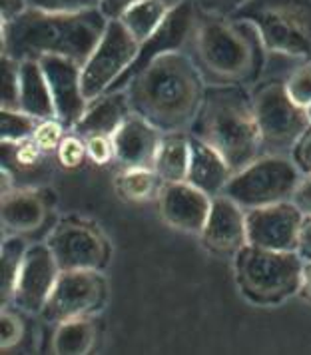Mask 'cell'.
<instances>
[{"label":"cell","mask_w":311,"mask_h":355,"mask_svg":"<svg viewBox=\"0 0 311 355\" xmlns=\"http://www.w3.org/2000/svg\"><path fill=\"white\" fill-rule=\"evenodd\" d=\"M26 250H28V243L18 236H12V238L2 242V248H0V300H2V307L12 304V293H15V286H17L20 266H22V259L26 256Z\"/></svg>","instance_id":"27"},{"label":"cell","mask_w":311,"mask_h":355,"mask_svg":"<svg viewBox=\"0 0 311 355\" xmlns=\"http://www.w3.org/2000/svg\"><path fill=\"white\" fill-rule=\"evenodd\" d=\"M197 18H199V8H197L194 0H186V2H181L180 6L172 8L164 22H162V26L140 44L138 56L126 68V72L110 86L108 92L124 90L128 86V82L140 70H144L148 64H152L156 58L170 54V52H181V46H186L190 42L192 34H194Z\"/></svg>","instance_id":"12"},{"label":"cell","mask_w":311,"mask_h":355,"mask_svg":"<svg viewBox=\"0 0 311 355\" xmlns=\"http://www.w3.org/2000/svg\"><path fill=\"white\" fill-rule=\"evenodd\" d=\"M64 124H62L60 120H56V118L40 120L38 128L34 132L33 140L48 154V152H56V148H58L60 142L64 140Z\"/></svg>","instance_id":"33"},{"label":"cell","mask_w":311,"mask_h":355,"mask_svg":"<svg viewBox=\"0 0 311 355\" xmlns=\"http://www.w3.org/2000/svg\"><path fill=\"white\" fill-rule=\"evenodd\" d=\"M162 132L138 114H130L112 136L116 160L122 168H152Z\"/></svg>","instance_id":"18"},{"label":"cell","mask_w":311,"mask_h":355,"mask_svg":"<svg viewBox=\"0 0 311 355\" xmlns=\"http://www.w3.org/2000/svg\"><path fill=\"white\" fill-rule=\"evenodd\" d=\"M102 0H28V8L52 15H78L100 8Z\"/></svg>","instance_id":"31"},{"label":"cell","mask_w":311,"mask_h":355,"mask_svg":"<svg viewBox=\"0 0 311 355\" xmlns=\"http://www.w3.org/2000/svg\"><path fill=\"white\" fill-rule=\"evenodd\" d=\"M140 44L126 26L120 20H110L98 46L82 66V88L88 102L110 90V86L134 62Z\"/></svg>","instance_id":"10"},{"label":"cell","mask_w":311,"mask_h":355,"mask_svg":"<svg viewBox=\"0 0 311 355\" xmlns=\"http://www.w3.org/2000/svg\"><path fill=\"white\" fill-rule=\"evenodd\" d=\"M140 0H102L100 2V12L108 20H120V17L134 6Z\"/></svg>","instance_id":"40"},{"label":"cell","mask_w":311,"mask_h":355,"mask_svg":"<svg viewBox=\"0 0 311 355\" xmlns=\"http://www.w3.org/2000/svg\"><path fill=\"white\" fill-rule=\"evenodd\" d=\"M295 252L303 261H311V216H303Z\"/></svg>","instance_id":"39"},{"label":"cell","mask_w":311,"mask_h":355,"mask_svg":"<svg viewBox=\"0 0 311 355\" xmlns=\"http://www.w3.org/2000/svg\"><path fill=\"white\" fill-rule=\"evenodd\" d=\"M305 302L311 304V261H303L301 268V286H299V293Z\"/></svg>","instance_id":"42"},{"label":"cell","mask_w":311,"mask_h":355,"mask_svg":"<svg viewBox=\"0 0 311 355\" xmlns=\"http://www.w3.org/2000/svg\"><path fill=\"white\" fill-rule=\"evenodd\" d=\"M40 120L22 110H0V140L22 142L33 138Z\"/></svg>","instance_id":"28"},{"label":"cell","mask_w":311,"mask_h":355,"mask_svg":"<svg viewBox=\"0 0 311 355\" xmlns=\"http://www.w3.org/2000/svg\"><path fill=\"white\" fill-rule=\"evenodd\" d=\"M46 245L60 272L68 270H104L110 259L106 238L88 222L64 218L50 232Z\"/></svg>","instance_id":"11"},{"label":"cell","mask_w":311,"mask_h":355,"mask_svg":"<svg viewBox=\"0 0 311 355\" xmlns=\"http://www.w3.org/2000/svg\"><path fill=\"white\" fill-rule=\"evenodd\" d=\"M190 46L192 60L210 86H247L262 74L265 46L249 22L202 12Z\"/></svg>","instance_id":"3"},{"label":"cell","mask_w":311,"mask_h":355,"mask_svg":"<svg viewBox=\"0 0 311 355\" xmlns=\"http://www.w3.org/2000/svg\"><path fill=\"white\" fill-rule=\"evenodd\" d=\"M164 182L154 168H124L116 178V190L128 202H148L160 196Z\"/></svg>","instance_id":"26"},{"label":"cell","mask_w":311,"mask_h":355,"mask_svg":"<svg viewBox=\"0 0 311 355\" xmlns=\"http://www.w3.org/2000/svg\"><path fill=\"white\" fill-rule=\"evenodd\" d=\"M199 12L212 17H229L233 15L246 0H194Z\"/></svg>","instance_id":"37"},{"label":"cell","mask_w":311,"mask_h":355,"mask_svg":"<svg viewBox=\"0 0 311 355\" xmlns=\"http://www.w3.org/2000/svg\"><path fill=\"white\" fill-rule=\"evenodd\" d=\"M212 196L197 190L190 182H168L162 186L158 202L168 226L199 236L212 210Z\"/></svg>","instance_id":"16"},{"label":"cell","mask_w":311,"mask_h":355,"mask_svg":"<svg viewBox=\"0 0 311 355\" xmlns=\"http://www.w3.org/2000/svg\"><path fill=\"white\" fill-rule=\"evenodd\" d=\"M292 202L301 210L303 216H311V176H301Z\"/></svg>","instance_id":"38"},{"label":"cell","mask_w":311,"mask_h":355,"mask_svg":"<svg viewBox=\"0 0 311 355\" xmlns=\"http://www.w3.org/2000/svg\"><path fill=\"white\" fill-rule=\"evenodd\" d=\"M305 114H308V120H310V126H311V104L305 108Z\"/></svg>","instance_id":"44"},{"label":"cell","mask_w":311,"mask_h":355,"mask_svg":"<svg viewBox=\"0 0 311 355\" xmlns=\"http://www.w3.org/2000/svg\"><path fill=\"white\" fill-rule=\"evenodd\" d=\"M192 56L170 52L140 70L124 88L132 114H138L162 134L190 130L206 84Z\"/></svg>","instance_id":"1"},{"label":"cell","mask_w":311,"mask_h":355,"mask_svg":"<svg viewBox=\"0 0 311 355\" xmlns=\"http://www.w3.org/2000/svg\"><path fill=\"white\" fill-rule=\"evenodd\" d=\"M106 300L108 282L100 270H68L60 272L40 315L54 325L90 318L106 306Z\"/></svg>","instance_id":"9"},{"label":"cell","mask_w":311,"mask_h":355,"mask_svg":"<svg viewBox=\"0 0 311 355\" xmlns=\"http://www.w3.org/2000/svg\"><path fill=\"white\" fill-rule=\"evenodd\" d=\"M20 110L38 120L56 118L50 84L38 60L20 62Z\"/></svg>","instance_id":"22"},{"label":"cell","mask_w":311,"mask_h":355,"mask_svg":"<svg viewBox=\"0 0 311 355\" xmlns=\"http://www.w3.org/2000/svg\"><path fill=\"white\" fill-rule=\"evenodd\" d=\"M199 240L215 256H236L247 245L246 210L226 194L215 196Z\"/></svg>","instance_id":"17"},{"label":"cell","mask_w":311,"mask_h":355,"mask_svg":"<svg viewBox=\"0 0 311 355\" xmlns=\"http://www.w3.org/2000/svg\"><path fill=\"white\" fill-rule=\"evenodd\" d=\"M58 275H60V268L48 245L46 243L28 245L12 293L15 307L28 315H40L56 286Z\"/></svg>","instance_id":"13"},{"label":"cell","mask_w":311,"mask_h":355,"mask_svg":"<svg viewBox=\"0 0 311 355\" xmlns=\"http://www.w3.org/2000/svg\"><path fill=\"white\" fill-rule=\"evenodd\" d=\"M22 336H24L22 320L18 318L15 311L2 307V313H0V347H2V352L12 349L22 339Z\"/></svg>","instance_id":"34"},{"label":"cell","mask_w":311,"mask_h":355,"mask_svg":"<svg viewBox=\"0 0 311 355\" xmlns=\"http://www.w3.org/2000/svg\"><path fill=\"white\" fill-rule=\"evenodd\" d=\"M38 62L50 84L56 120H60L66 130H74L88 108V98L84 96L82 88V66L70 58L52 54L42 56Z\"/></svg>","instance_id":"15"},{"label":"cell","mask_w":311,"mask_h":355,"mask_svg":"<svg viewBox=\"0 0 311 355\" xmlns=\"http://www.w3.org/2000/svg\"><path fill=\"white\" fill-rule=\"evenodd\" d=\"M46 202L33 190H10L2 194L0 220L2 227L10 234H28L44 224Z\"/></svg>","instance_id":"21"},{"label":"cell","mask_w":311,"mask_h":355,"mask_svg":"<svg viewBox=\"0 0 311 355\" xmlns=\"http://www.w3.org/2000/svg\"><path fill=\"white\" fill-rule=\"evenodd\" d=\"M283 84L290 98L305 110L311 104V60H303L301 64L295 66L287 78H283Z\"/></svg>","instance_id":"30"},{"label":"cell","mask_w":311,"mask_h":355,"mask_svg":"<svg viewBox=\"0 0 311 355\" xmlns=\"http://www.w3.org/2000/svg\"><path fill=\"white\" fill-rule=\"evenodd\" d=\"M290 156H292V160L295 162V166L299 168V172L303 176H311V126L297 140V144L294 146Z\"/></svg>","instance_id":"36"},{"label":"cell","mask_w":311,"mask_h":355,"mask_svg":"<svg viewBox=\"0 0 311 355\" xmlns=\"http://www.w3.org/2000/svg\"><path fill=\"white\" fill-rule=\"evenodd\" d=\"M162 2H164L166 6H168V8L172 10V8H176V6H180L181 2H186V0H162Z\"/></svg>","instance_id":"43"},{"label":"cell","mask_w":311,"mask_h":355,"mask_svg":"<svg viewBox=\"0 0 311 355\" xmlns=\"http://www.w3.org/2000/svg\"><path fill=\"white\" fill-rule=\"evenodd\" d=\"M229 17L249 22L267 52L311 60V0H246Z\"/></svg>","instance_id":"6"},{"label":"cell","mask_w":311,"mask_h":355,"mask_svg":"<svg viewBox=\"0 0 311 355\" xmlns=\"http://www.w3.org/2000/svg\"><path fill=\"white\" fill-rule=\"evenodd\" d=\"M233 268L240 293L256 306H279L299 293L303 259L297 252L247 243L233 256Z\"/></svg>","instance_id":"5"},{"label":"cell","mask_w":311,"mask_h":355,"mask_svg":"<svg viewBox=\"0 0 311 355\" xmlns=\"http://www.w3.org/2000/svg\"><path fill=\"white\" fill-rule=\"evenodd\" d=\"M254 110L260 126L263 154L290 156L297 140L310 128L303 108L290 98L283 80H267L254 92Z\"/></svg>","instance_id":"8"},{"label":"cell","mask_w":311,"mask_h":355,"mask_svg":"<svg viewBox=\"0 0 311 355\" xmlns=\"http://www.w3.org/2000/svg\"><path fill=\"white\" fill-rule=\"evenodd\" d=\"M96 341V325L90 318L70 320L56 325L52 352L56 355H84Z\"/></svg>","instance_id":"24"},{"label":"cell","mask_w":311,"mask_h":355,"mask_svg":"<svg viewBox=\"0 0 311 355\" xmlns=\"http://www.w3.org/2000/svg\"><path fill=\"white\" fill-rule=\"evenodd\" d=\"M26 10H28V0H0V18H2V24L15 20V18L20 17Z\"/></svg>","instance_id":"41"},{"label":"cell","mask_w":311,"mask_h":355,"mask_svg":"<svg viewBox=\"0 0 311 355\" xmlns=\"http://www.w3.org/2000/svg\"><path fill=\"white\" fill-rule=\"evenodd\" d=\"M152 168L164 184L186 182L190 168V136H186L184 132L164 134L156 150Z\"/></svg>","instance_id":"23"},{"label":"cell","mask_w":311,"mask_h":355,"mask_svg":"<svg viewBox=\"0 0 311 355\" xmlns=\"http://www.w3.org/2000/svg\"><path fill=\"white\" fill-rule=\"evenodd\" d=\"M188 132L213 148L233 172L263 154L254 100L246 86H208Z\"/></svg>","instance_id":"4"},{"label":"cell","mask_w":311,"mask_h":355,"mask_svg":"<svg viewBox=\"0 0 311 355\" xmlns=\"http://www.w3.org/2000/svg\"><path fill=\"white\" fill-rule=\"evenodd\" d=\"M108 18L96 10L78 15H52L28 8L2 24V54L24 60L64 56L84 66L106 33Z\"/></svg>","instance_id":"2"},{"label":"cell","mask_w":311,"mask_h":355,"mask_svg":"<svg viewBox=\"0 0 311 355\" xmlns=\"http://www.w3.org/2000/svg\"><path fill=\"white\" fill-rule=\"evenodd\" d=\"M168 12L170 8L162 0H140L120 17V22L136 38V42L142 44L162 26Z\"/></svg>","instance_id":"25"},{"label":"cell","mask_w":311,"mask_h":355,"mask_svg":"<svg viewBox=\"0 0 311 355\" xmlns=\"http://www.w3.org/2000/svg\"><path fill=\"white\" fill-rule=\"evenodd\" d=\"M301 176L303 174L295 166L292 156L262 154L246 168L233 172L224 194L244 210L272 206L292 200Z\"/></svg>","instance_id":"7"},{"label":"cell","mask_w":311,"mask_h":355,"mask_svg":"<svg viewBox=\"0 0 311 355\" xmlns=\"http://www.w3.org/2000/svg\"><path fill=\"white\" fill-rule=\"evenodd\" d=\"M231 176H233V170L229 168L228 162L213 148L190 136V168H188L186 182H190L197 190L215 198V196L224 194Z\"/></svg>","instance_id":"19"},{"label":"cell","mask_w":311,"mask_h":355,"mask_svg":"<svg viewBox=\"0 0 311 355\" xmlns=\"http://www.w3.org/2000/svg\"><path fill=\"white\" fill-rule=\"evenodd\" d=\"M303 214L292 200L246 210L247 243L263 250L295 252Z\"/></svg>","instance_id":"14"},{"label":"cell","mask_w":311,"mask_h":355,"mask_svg":"<svg viewBox=\"0 0 311 355\" xmlns=\"http://www.w3.org/2000/svg\"><path fill=\"white\" fill-rule=\"evenodd\" d=\"M86 140V152L88 160H92L98 166H106L112 160H116V150L112 136H88Z\"/></svg>","instance_id":"35"},{"label":"cell","mask_w":311,"mask_h":355,"mask_svg":"<svg viewBox=\"0 0 311 355\" xmlns=\"http://www.w3.org/2000/svg\"><path fill=\"white\" fill-rule=\"evenodd\" d=\"M132 114L130 102L124 90L106 92L88 102V108L74 126V132L82 138L88 136H114V132Z\"/></svg>","instance_id":"20"},{"label":"cell","mask_w":311,"mask_h":355,"mask_svg":"<svg viewBox=\"0 0 311 355\" xmlns=\"http://www.w3.org/2000/svg\"><path fill=\"white\" fill-rule=\"evenodd\" d=\"M88 158L86 152V140L82 136L74 134H66L64 140L56 148V160L60 166H64L68 170H74L78 166H82L84 160Z\"/></svg>","instance_id":"32"},{"label":"cell","mask_w":311,"mask_h":355,"mask_svg":"<svg viewBox=\"0 0 311 355\" xmlns=\"http://www.w3.org/2000/svg\"><path fill=\"white\" fill-rule=\"evenodd\" d=\"M0 78V110H20V62L2 54Z\"/></svg>","instance_id":"29"}]
</instances>
